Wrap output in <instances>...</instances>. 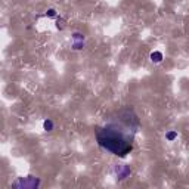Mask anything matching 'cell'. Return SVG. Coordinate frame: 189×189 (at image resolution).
<instances>
[{
    "label": "cell",
    "instance_id": "6da1fadb",
    "mask_svg": "<svg viewBox=\"0 0 189 189\" xmlns=\"http://www.w3.org/2000/svg\"><path fill=\"white\" fill-rule=\"evenodd\" d=\"M139 129V118L133 108L126 107L111 123L96 131V142L103 151L112 155L124 157L133 151L135 135Z\"/></svg>",
    "mask_w": 189,
    "mask_h": 189
},
{
    "label": "cell",
    "instance_id": "3957f363",
    "mask_svg": "<svg viewBox=\"0 0 189 189\" xmlns=\"http://www.w3.org/2000/svg\"><path fill=\"white\" fill-rule=\"evenodd\" d=\"M114 173H115L117 179L123 180V179H126V177H129V175H130V167L126 164H115L114 165Z\"/></svg>",
    "mask_w": 189,
    "mask_h": 189
},
{
    "label": "cell",
    "instance_id": "8992f818",
    "mask_svg": "<svg viewBox=\"0 0 189 189\" xmlns=\"http://www.w3.org/2000/svg\"><path fill=\"white\" fill-rule=\"evenodd\" d=\"M43 130L44 131H52L53 130V121L52 120H44L43 121Z\"/></svg>",
    "mask_w": 189,
    "mask_h": 189
},
{
    "label": "cell",
    "instance_id": "277c9868",
    "mask_svg": "<svg viewBox=\"0 0 189 189\" xmlns=\"http://www.w3.org/2000/svg\"><path fill=\"white\" fill-rule=\"evenodd\" d=\"M84 47V36L80 33H75L73 36V49L74 50H80Z\"/></svg>",
    "mask_w": 189,
    "mask_h": 189
},
{
    "label": "cell",
    "instance_id": "52a82bcc",
    "mask_svg": "<svg viewBox=\"0 0 189 189\" xmlns=\"http://www.w3.org/2000/svg\"><path fill=\"white\" fill-rule=\"evenodd\" d=\"M176 137H177V131H169V133L165 135V139L170 141V142H173Z\"/></svg>",
    "mask_w": 189,
    "mask_h": 189
},
{
    "label": "cell",
    "instance_id": "7a4b0ae2",
    "mask_svg": "<svg viewBox=\"0 0 189 189\" xmlns=\"http://www.w3.org/2000/svg\"><path fill=\"white\" fill-rule=\"evenodd\" d=\"M12 186L15 188H24V189H34L40 186V179L34 177V176H27V177H19L18 180H15Z\"/></svg>",
    "mask_w": 189,
    "mask_h": 189
},
{
    "label": "cell",
    "instance_id": "ba28073f",
    "mask_svg": "<svg viewBox=\"0 0 189 189\" xmlns=\"http://www.w3.org/2000/svg\"><path fill=\"white\" fill-rule=\"evenodd\" d=\"M46 15H47L49 18H55V16H56V10H55V9H49Z\"/></svg>",
    "mask_w": 189,
    "mask_h": 189
},
{
    "label": "cell",
    "instance_id": "5b68a950",
    "mask_svg": "<svg viewBox=\"0 0 189 189\" xmlns=\"http://www.w3.org/2000/svg\"><path fill=\"white\" fill-rule=\"evenodd\" d=\"M151 61H152V62H155V64L161 62V61H163V53L158 52V50L152 52V53H151Z\"/></svg>",
    "mask_w": 189,
    "mask_h": 189
}]
</instances>
